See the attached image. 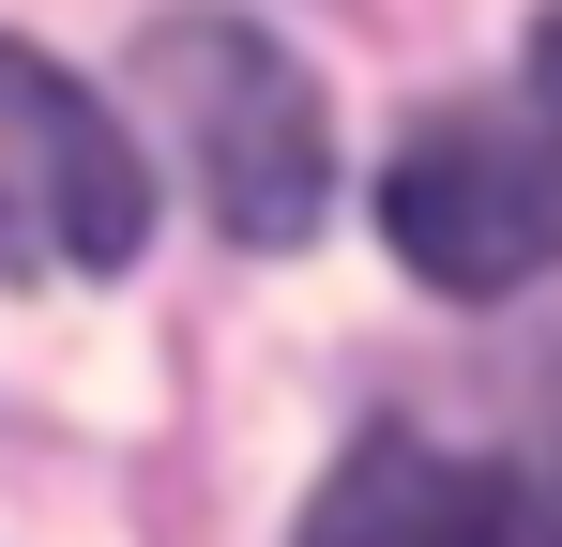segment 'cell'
Segmentation results:
<instances>
[{
  "mask_svg": "<svg viewBox=\"0 0 562 547\" xmlns=\"http://www.w3.org/2000/svg\"><path fill=\"white\" fill-rule=\"evenodd\" d=\"M548 517H562V502H548Z\"/></svg>",
  "mask_w": 562,
  "mask_h": 547,
  "instance_id": "6",
  "label": "cell"
},
{
  "mask_svg": "<svg viewBox=\"0 0 562 547\" xmlns=\"http://www.w3.org/2000/svg\"><path fill=\"white\" fill-rule=\"evenodd\" d=\"M532 107H548V122H562V0H548V15H532Z\"/></svg>",
  "mask_w": 562,
  "mask_h": 547,
  "instance_id": "5",
  "label": "cell"
},
{
  "mask_svg": "<svg viewBox=\"0 0 562 547\" xmlns=\"http://www.w3.org/2000/svg\"><path fill=\"white\" fill-rule=\"evenodd\" d=\"M153 244L137 137L46 46H0V274H122Z\"/></svg>",
  "mask_w": 562,
  "mask_h": 547,
  "instance_id": "3",
  "label": "cell"
},
{
  "mask_svg": "<svg viewBox=\"0 0 562 547\" xmlns=\"http://www.w3.org/2000/svg\"><path fill=\"white\" fill-rule=\"evenodd\" d=\"M304 547H562V517L517 487V471H486V456H441L411 442V426H380L319 471V502H304Z\"/></svg>",
  "mask_w": 562,
  "mask_h": 547,
  "instance_id": "4",
  "label": "cell"
},
{
  "mask_svg": "<svg viewBox=\"0 0 562 547\" xmlns=\"http://www.w3.org/2000/svg\"><path fill=\"white\" fill-rule=\"evenodd\" d=\"M380 244L457 304L562 274V122L548 107H426L380 168Z\"/></svg>",
  "mask_w": 562,
  "mask_h": 547,
  "instance_id": "2",
  "label": "cell"
},
{
  "mask_svg": "<svg viewBox=\"0 0 562 547\" xmlns=\"http://www.w3.org/2000/svg\"><path fill=\"white\" fill-rule=\"evenodd\" d=\"M137 62H153V107H168V137H183V168H198L228 244H304L335 213V122H319V77L274 31H244V15H153Z\"/></svg>",
  "mask_w": 562,
  "mask_h": 547,
  "instance_id": "1",
  "label": "cell"
}]
</instances>
